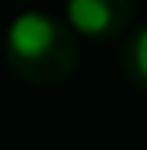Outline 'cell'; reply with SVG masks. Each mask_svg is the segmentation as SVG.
Returning <instances> with one entry per match:
<instances>
[{
	"label": "cell",
	"instance_id": "6da1fadb",
	"mask_svg": "<svg viewBox=\"0 0 147 150\" xmlns=\"http://www.w3.org/2000/svg\"><path fill=\"white\" fill-rule=\"evenodd\" d=\"M7 60L23 83L33 87H60L77 70V37L70 23L50 13L27 10L13 17L7 30Z\"/></svg>",
	"mask_w": 147,
	"mask_h": 150
},
{
	"label": "cell",
	"instance_id": "7a4b0ae2",
	"mask_svg": "<svg viewBox=\"0 0 147 150\" xmlns=\"http://www.w3.org/2000/svg\"><path fill=\"white\" fill-rule=\"evenodd\" d=\"M134 0H67L70 30L90 40H117L131 30Z\"/></svg>",
	"mask_w": 147,
	"mask_h": 150
},
{
	"label": "cell",
	"instance_id": "3957f363",
	"mask_svg": "<svg viewBox=\"0 0 147 150\" xmlns=\"http://www.w3.org/2000/svg\"><path fill=\"white\" fill-rule=\"evenodd\" d=\"M120 67H124V77L137 90H147V23L131 30L124 54H120Z\"/></svg>",
	"mask_w": 147,
	"mask_h": 150
}]
</instances>
